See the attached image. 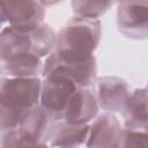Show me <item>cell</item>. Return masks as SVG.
Masks as SVG:
<instances>
[{"instance_id":"11","label":"cell","mask_w":148,"mask_h":148,"mask_svg":"<svg viewBox=\"0 0 148 148\" xmlns=\"http://www.w3.org/2000/svg\"><path fill=\"white\" fill-rule=\"evenodd\" d=\"M91 121L84 146L89 148H116L123 126L114 113L104 111L97 114Z\"/></svg>"},{"instance_id":"17","label":"cell","mask_w":148,"mask_h":148,"mask_svg":"<svg viewBox=\"0 0 148 148\" xmlns=\"http://www.w3.org/2000/svg\"><path fill=\"white\" fill-rule=\"evenodd\" d=\"M28 111H18L0 103V134L18 126L21 119Z\"/></svg>"},{"instance_id":"12","label":"cell","mask_w":148,"mask_h":148,"mask_svg":"<svg viewBox=\"0 0 148 148\" xmlns=\"http://www.w3.org/2000/svg\"><path fill=\"white\" fill-rule=\"evenodd\" d=\"M89 124L74 125L64 120H54L50 128L47 143L50 147H81L86 145Z\"/></svg>"},{"instance_id":"7","label":"cell","mask_w":148,"mask_h":148,"mask_svg":"<svg viewBox=\"0 0 148 148\" xmlns=\"http://www.w3.org/2000/svg\"><path fill=\"white\" fill-rule=\"evenodd\" d=\"M94 94L99 109L105 112H121L131 95L128 83L117 76H102L95 80Z\"/></svg>"},{"instance_id":"1","label":"cell","mask_w":148,"mask_h":148,"mask_svg":"<svg viewBox=\"0 0 148 148\" xmlns=\"http://www.w3.org/2000/svg\"><path fill=\"white\" fill-rule=\"evenodd\" d=\"M56 46V32L50 24L18 28L6 25L0 30V61L18 56L47 57Z\"/></svg>"},{"instance_id":"5","label":"cell","mask_w":148,"mask_h":148,"mask_svg":"<svg viewBox=\"0 0 148 148\" xmlns=\"http://www.w3.org/2000/svg\"><path fill=\"white\" fill-rule=\"evenodd\" d=\"M79 87L76 82L64 74L49 73L42 80L39 105L49 112L53 120H59L67 102Z\"/></svg>"},{"instance_id":"10","label":"cell","mask_w":148,"mask_h":148,"mask_svg":"<svg viewBox=\"0 0 148 148\" xmlns=\"http://www.w3.org/2000/svg\"><path fill=\"white\" fill-rule=\"evenodd\" d=\"M53 121L49 112L38 104L28 110L16 128L30 147H47V136Z\"/></svg>"},{"instance_id":"18","label":"cell","mask_w":148,"mask_h":148,"mask_svg":"<svg viewBox=\"0 0 148 148\" xmlns=\"http://www.w3.org/2000/svg\"><path fill=\"white\" fill-rule=\"evenodd\" d=\"M44 8H47V7H52V6H56L60 2H62L64 0H37Z\"/></svg>"},{"instance_id":"6","label":"cell","mask_w":148,"mask_h":148,"mask_svg":"<svg viewBox=\"0 0 148 148\" xmlns=\"http://www.w3.org/2000/svg\"><path fill=\"white\" fill-rule=\"evenodd\" d=\"M118 30L127 38L143 40L148 36V0H121L117 8Z\"/></svg>"},{"instance_id":"16","label":"cell","mask_w":148,"mask_h":148,"mask_svg":"<svg viewBox=\"0 0 148 148\" xmlns=\"http://www.w3.org/2000/svg\"><path fill=\"white\" fill-rule=\"evenodd\" d=\"M147 139H148V133L145 130L123 127L116 148H130V147L146 148L148 146Z\"/></svg>"},{"instance_id":"4","label":"cell","mask_w":148,"mask_h":148,"mask_svg":"<svg viewBox=\"0 0 148 148\" xmlns=\"http://www.w3.org/2000/svg\"><path fill=\"white\" fill-rule=\"evenodd\" d=\"M52 72L71 77L80 87L92 88L97 79V61L95 56L87 59H72L52 51L43 61L42 76Z\"/></svg>"},{"instance_id":"15","label":"cell","mask_w":148,"mask_h":148,"mask_svg":"<svg viewBox=\"0 0 148 148\" xmlns=\"http://www.w3.org/2000/svg\"><path fill=\"white\" fill-rule=\"evenodd\" d=\"M117 0H71V7L75 16L84 18H99Z\"/></svg>"},{"instance_id":"19","label":"cell","mask_w":148,"mask_h":148,"mask_svg":"<svg viewBox=\"0 0 148 148\" xmlns=\"http://www.w3.org/2000/svg\"><path fill=\"white\" fill-rule=\"evenodd\" d=\"M6 25H7V23H6V20H5V16H3V12H2L1 5H0V30L2 28H5Z\"/></svg>"},{"instance_id":"3","label":"cell","mask_w":148,"mask_h":148,"mask_svg":"<svg viewBox=\"0 0 148 148\" xmlns=\"http://www.w3.org/2000/svg\"><path fill=\"white\" fill-rule=\"evenodd\" d=\"M40 88L39 77L0 76V103L25 112L39 104Z\"/></svg>"},{"instance_id":"13","label":"cell","mask_w":148,"mask_h":148,"mask_svg":"<svg viewBox=\"0 0 148 148\" xmlns=\"http://www.w3.org/2000/svg\"><path fill=\"white\" fill-rule=\"evenodd\" d=\"M121 114L124 118V127L148 130L147 89L145 87L131 91V95L121 110Z\"/></svg>"},{"instance_id":"8","label":"cell","mask_w":148,"mask_h":148,"mask_svg":"<svg viewBox=\"0 0 148 148\" xmlns=\"http://www.w3.org/2000/svg\"><path fill=\"white\" fill-rule=\"evenodd\" d=\"M7 25L29 28L44 22L45 8L37 0H0Z\"/></svg>"},{"instance_id":"14","label":"cell","mask_w":148,"mask_h":148,"mask_svg":"<svg viewBox=\"0 0 148 148\" xmlns=\"http://www.w3.org/2000/svg\"><path fill=\"white\" fill-rule=\"evenodd\" d=\"M43 71V59L36 56H18L0 61V76L39 77Z\"/></svg>"},{"instance_id":"20","label":"cell","mask_w":148,"mask_h":148,"mask_svg":"<svg viewBox=\"0 0 148 148\" xmlns=\"http://www.w3.org/2000/svg\"><path fill=\"white\" fill-rule=\"evenodd\" d=\"M117 1H121V0H117Z\"/></svg>"},{"instance_id":"9","label":"cell","mask_w":148,"mask_h":148,"mask_svg":"<svg viewBox=\"0 0 148 148\" xmlns=\"http://www.w3.org/2000/svg\"><path fill=\"white\" fill-rule=\"evenodd\" d=\"M98 111L99 106L97 104L94 89L79 87L67 102L59 120L74 125L89 124L98 114Z\"/></svg>"},{"instance_id":"2","label":"cell","mask_w":148,"mask_h":148,"mask_svg":"<svg viewBox=\"0 0 148 148\" xmlns=\"http://www.w3.org/2000/svg\"><path fill=\"white\" fill-rule=\"evenodd\" d=\"M101 36L102 24L98 18L74 16L56 34L53 51L72 59H87L94 56Z\"/></svg>"}]
</instances>
